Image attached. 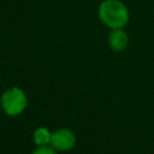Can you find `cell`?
<instances>
[{"label": "cell", "mask_w": 154, "mask_h": 154, "mask_svg": "<svg viewBox=\"0 0 154 154\" xmlns=\"http://www.w3.org/2000/svg\"><path fill=\"white\" fill-rule=\"evenodd\" d=\"M99 18L109 29H123L129 20V12L123 2L105 0L99 7Z\"/></svg>", "instance_id": "cell-1"}, {"label": "cell", "mask_w": 154, "mask_h": 154, "mask_svg": "<svg viewBox=\"0 0 154 154\" xmlns=\"http://www.w3.org/2000/svg\"><path fill=\"white\" fill-rule=\"evenodd\" d=\"M1 108L2 111L11 117L20 114L28 103L25 93L18 87H11L6 89L1 95Z\"/></svg>", "instance_id": "cell-2"}, {"label": "cell", "mask_w": 154, "mask_h": 154, "mask_svg": "<svg viewBox=\"0 0 154 154\" xmlns=\"http://www.w3.org/2000/svg\"><path fill=\"white\" fill-rule=\"evenodd\" d=\"M76 136L67 128H60L52 132L51 147L59 152H67L75 147Z\"/></svg>", "instance_id": "cell-3"}, {"label": "cell", "mask_w": 154, "mask_h": 154, "mask_svg": "<svg viewBox=\"0 0 154 154\" xmlns=\"http://www.w3.org/2000/svg\"><path fill=\"white\" fill-rule=\"evenodd\" d=\"M129 36L123 29H112L108 35V45L116 52H122L128 47Z\"/></svg>", "instance_id": "cell-4"}, {"label": "cell", "mask_w": 154, "mask_h": 154, "mask_svg": "<svg viewBox=\"0 0 154 154\" xmlns=\"http://www.w3.org/2000/svg\"><path fill=\"white\" fill-rule=\"evenodd\" d=\"M51 138H52V132L43 126L37 128L32 135V140L37 147L51 146Z\"/></svg>", "instance_id": "cell-5"}, {"label": "cell", "mask_w": 154, "mask_h": 154, "mask_svg": "<svg viewBox=\"0 0 154 154\" xmlns=\"http://www.w3.org/2000/svg\"><path fill=\"white\" fill-rule=\"evenodd\" d=\"M57 150L49 146H43V147H37V149H35L31 154H57Z\"/></svg>", "instance_id": "cell-6"}]
</instances>
